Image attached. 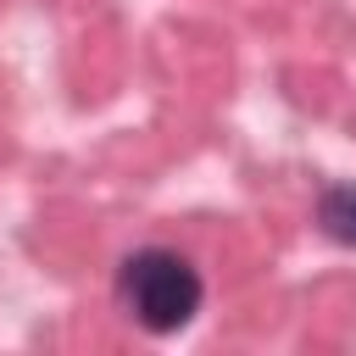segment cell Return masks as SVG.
<instances>
[{"label":"cell","instance_id":"obj_1","mask_svg":"<svg viewBox=\"0 0 356 356\" xmlns=\"http://www.w3.org/2000/svg\"><path fill=\"white\" fill-rule=\"evenodd\" d=\"M122 295L150 334H172L200 312V273L178 250H139L122 267Z\"/></svg>","mask_w":356,"mask_h":356},{"label":"cell","instance_id":"obj_2","mask_svg":"<svg viewBox=\"0 0 356 356\" xmlns=\"http://www.w3.org/2000/svg\"><path fill=\"white\" fill-rule=\"evenodd\" d=\"M317 217H323V228H328L339 245H356V184L328 189L323 206H317Z\"/></svg>","mask_w":356,"mask_h":356}]
</instances>
